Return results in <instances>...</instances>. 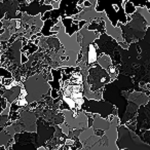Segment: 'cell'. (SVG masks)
<instances>
[{"label": "cell", "mask_w": 150, "mask_h": 150, "mask_svg": "<svg viewBox=\"0 0 150 150\" xmlns=\"http://www.w3.org/2000/svg\"><path fill=\"white\" fill-rule=\"evenodd\" d=\"M97 61V52L96 47H95L94 43H91L88 45V63L92 64Z\"/></svg>", "instance_id": "obj_2"}, {"label": "cell", "mask_w": 150, "mask_h": 150, "mask_svg": "<svg viewBox=\"0 0 150 150\" xmlns=\"http://www.w3.org/2000/svg\"><path fill=\"white\" fill-rule=\"evenodd\" d=\"M0 150H6L4 146H0Z\"/></svg>", "instance_id": "obj_8"}, {"label": "cell", "mask_w": 150, "mask_h": 150, "mask_svg": "<svg viewBox=\"0 0 150 150\" xmlns=\"http://www.w3.org/2000/svg\"><path fill=\"white\" fill-rule=\"evenodd\" d=\"M104 11L113 27H117L118 22L120 24H127V16L121 0H97L96 11L102 13Z\"/></svg>", "instance_id": "obj_1"}, {"label": "cell", "mask_w": 150, "mask_h": 150, "mask_svg": "<svg viewBox=\"0 0 150 150\" xmlns=\"http://www.w3.org/2000/svg\"><path fill=\"white\" fill-rule=\"evenodd\" d=\"M121 1H125V0H121ZM127 1H131L135 7H145L147 9L150 8L149 0H127Z\"/></svg>", "instance_id": "obj_4"}, {"label": "cell", "mask_w": 150, "mask_h": 150, "mask_svg": "<svg viewBox=\"0 0 150 150\" xmlns=\"http://www.w3.org/2000/svg\"><path fill=\"white\" fill-rule=\"evenodd\" d=\"M122 7H123V11H125V13L127 16L133 15L136 11V7L134 6V4L131 1H127V0L122 1Z\"/></svg>", "instance_id": "obj_3"}, {"label": "cell", "mask_w": 150, "mask_h": 150, "mask_svg": "<svg viewBox=\"0 0 150 150\" xmlns=\"http://www.w3.org/2000/svg\"><path fill=\"white\" fill-rule=\"evenodd\" d=\"M54 1H56V2H59V1H60V0H54Z\"/></svg>", "instance_id": "obj_10"}, {"label": "cell", "mask_w": 150, "mask_h": 150, "mask_svg": "<svg viewBox=\"0 0 150 150\" xmlns=\"http://www.w3.org/2000/svg\"><path fill=\"white\" fill-rule=\"evenodd\" d=\"M68 150H72V149H70V148H69V147H68Z\"/></svg>", "instance_id": "obj_11"}, {"label": "cell", "mask_w": 150, "mask_h": 150, "mask_svg": "<svg viewBox=\"0 0 150 150\" xmlns=\"http://www.w3.org/2000/svg\"><path fill=\"white\" fill-rule=\"evenodd\" d=\"M38 150H46V148H44V147H40Z\"/></svg>", "instance_id": "obj_9"}, {"label": "cell", "mask_w": 150, "mask_h": 150, "mask_svg": "<svg viewBox=\"0 0 150 150\" xmlns=\"http://www.w3.org/2000/svg\"><path fill=\"white\" fill-rule=\"evenodd\" d=\"M22 60H23V61H22V62H23V63H25V62H27V58H25V54H22Z\"/></svg>", "instance_id": "obj_7"}, {"label": "cell", "mask_w": 150, "mask_h": 150, "mask_svg": "<svg viewBox=\"0 0 150 150\" xmlns=\"http://www.w3.org/2000/svg\"><path fill=\"white\" fill-rule=\"evenodd\" d=\"M0 102H1V109H5L6 108V101L3 98L0 99Z\"/></svg>", "instance_id": "obj_5"}, {"label": "cell", "mask_w": 150, "mask_h": 150, "mask_svg": "<svg viewBox=\"0 0 150 150\" xmlns=\"http://www.w3.org/2000/svg\"><path fill=\"white\" fill-rule=\"evenodd\" d=\"M90 6H93L92 3H91L88 0H84L83 1V7H90Z\"/></svg>", "instance_id": "obj_6"}]
</instances>
